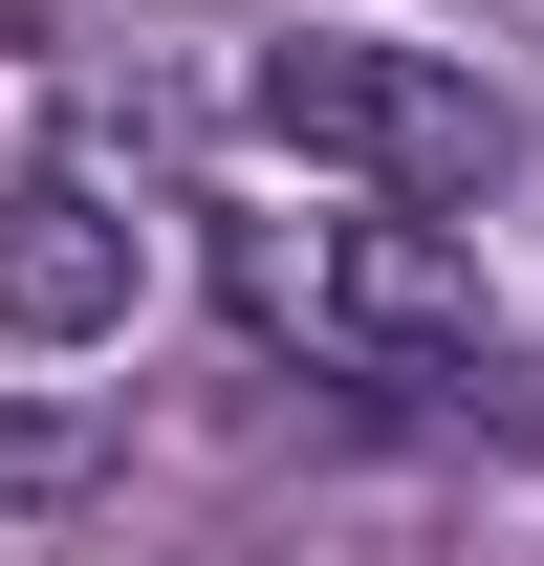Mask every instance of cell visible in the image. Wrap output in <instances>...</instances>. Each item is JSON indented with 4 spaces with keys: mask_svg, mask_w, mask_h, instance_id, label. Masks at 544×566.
<instances>
[{
    "mask_svg": "<svg viewBox=\"0 0 544 566\" xmlns=\"http://www.w3.org/2000/svg\"><path fill=\"white\" fill-rule=\"evenodd\" d=\"M218 305H240L262 349L348 370V392H458V370H501V305H479V262L414 197H262V218H218Z\"/></svg>",
    "mask_w": 544,
    "mask_h": 566,
    "instance_id": "cell-1",
    "label": "cell"
},
{
    "mask_svg": "<svg viewBox=\"0 0 544 566\" xmlns=\"http://www.w3.org/2000/svg\"><path fill=\"white\" fill-rule=\"evenodd\" d=\"M240 132L305 153L327 197H501L523 175V109L458 66V44H393V22H283L262 66H240Z\"/></svg>",
    "mask_w": 544,
    "mask_h": 566,
    "instance_id": "cell-2",
    "label": "cell"
},
{
    "mask_svg": "<svg viewBox=\"0 0 544 566\" xmlns=\"http://www.w3.org/2000/svg\"><path fill=\"white\" fill-rule=\"evenodd\" d=\"M132 283H153V240H132L109 175H22V197H0V327H22V349H109Z\"/></svg>",
    "mask_w": 544,
    "mask_h": 566,
    "instance_id": "cell-3",
    "label": "cell"
},
{
    "mask_svg": "<svg viewBox=\"0 0 544 566\" xmlns=\"http://www.w3.org/2000/svg\"><path fill=\"white\" fill-rule=\"evenodd\" d=\"M109 458H132V415H109V392H66V415H0V501H87Z\"/></svg>",
    "mask_w": 544,
    "mask_h": 566,
    "instance_id": "cell-4",
    "label": "cell"
}]
</instances>
